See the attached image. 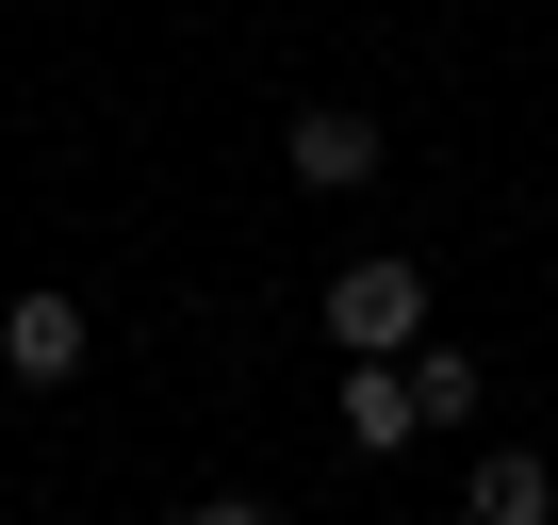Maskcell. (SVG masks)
Masks as SVG:
<instances>
[{"label":"cell","mask_w":558,"mask_h":525,"mask_svg":"<svg viewBox=\"0 0 558 525\" xmlns=\"http://www.w3.org/2000/svg\"><path fill=\"white\" fill-rule=\"evenodd\" d=\"M329 345L345 362H411L427 345V262H345L329 280Z\"/></svg>","instance_id":"cell-1"},{"label":"cell","mask_w":558,"mask_h":525,"mask_svg":"<svg viewBox=\"0 0 558 525\" xmlns=\"http://www.w3.org/2000/svg\"><path fill=\"white\" fill-rule=\"evenodd\" d=\"M83 345H99V329H83V296H66V280H17V313H0V378H17V394H66V378H83Z\"/></svg>","instance_id":"cell-2"},{"label":"cell","mask_w":558,"mask_h":525,"mask_svg":"<svg viewBox=\"0 0 558 525\" xmlns=\"http://www.w3.org/2000/svg\"><path fill=\"white\" fill-rule=\"evenodd\" d=\"M279 164H296V181H313V197H362V181H378V164H395V148H378V115H345V99H313V115H296V132H279Z\"/></svg>","instance_id":"cell-3"},{"label":"cell","mask_w":558,"mask_h":525,"mask_svg":"<svg viewBox=\"0 0 558 525\" xmlns=\"http://www.w3.org/2000/svg\"><path fill=\"white\" fill-rule=\"evenodd\" d=\"M460 525H558V460H525V443H476V476H460Z\"/></svg>","instance_id":"cell-4"},{"label":"cell","mask_w":558,"mask_h":525,"mask_svg":"<svg viewBox=\"0 0 558 525\" xmlns=\"http://www.w3.org/2000/svg\"><path fill=\"white\" fill-rule=\"evenodd\" d=\"M345 443H362V460L427 443V394H411V362H345Z\"/></svg>","instance_id":"cell-5"},{"label":"cell","mask_w":558,"mask_h":525,"mask_svg":"<svg viewBox=\"0 0 558 525\" xmlns=\"http://www.w3.org/2000/svg\"><path fill=\"white\" fill-rule=\"evenodd\" d=\"M411 394H427V427H476V362L460 345H411Z\"/></svg>","instance_id":"cell-6"},{"label":"cell","mask_w":558,"mask_h":525,"mask_svg":"<svg viewBox=\"0 0 558 525\" xmlns=\"http://www.w3.org/2000/svg\"><path fill=\"white\" fill-rule=\"evenodd\" d=\"M181 525H279V509H263V492H214V509H181Z\"/></svg>","instance_id":"cell-7"}]
</instances>
